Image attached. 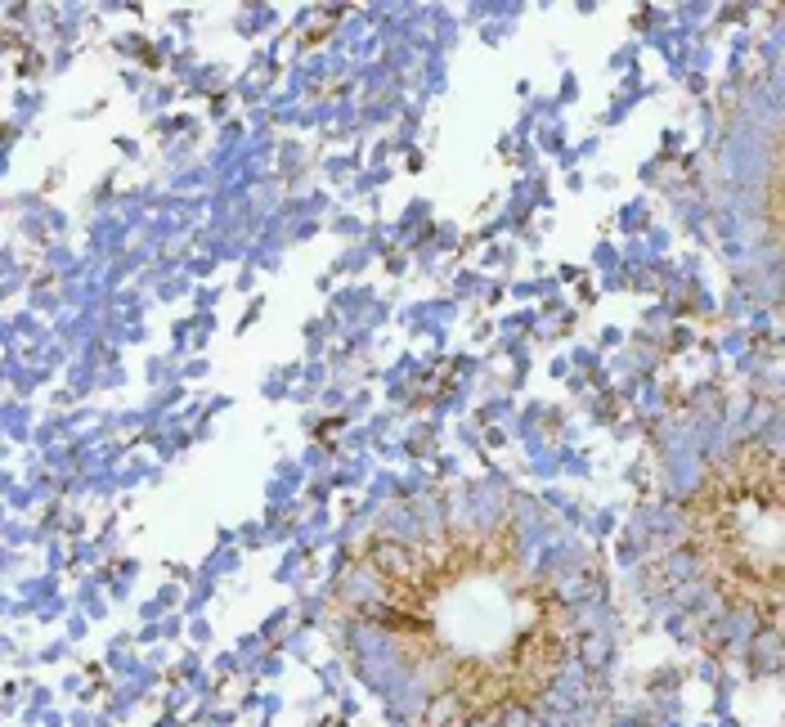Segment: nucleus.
Here are the masks:
<instances>
[{
	"instance_id": "2",
	"label": "nucleus",
	"mask_w": 785,
	"mask_h": 727,
	"mask_svg": "<svg viewBox=\"0 0 785 727\" xmlns=\"http://www.w3.org/2000/svg\"><path fill=\"white\" fill-rule=\"evenodd\" d=\"M683 526L719 602L785 638V449H727L687 498Z\"/></svg>"
},
{
	"instance_id": "1",
	"label": "nucleus",
	"mask_w": 785,
	"mask_h": 727,
	"mask_svg": "<svg viewBox=\"0 0 785 727\" xmlns=\"http://www.w3.org/2000/svg\"><path fill=\"white\" fill-rule=\"evenodd\" d=\"M346 629L391 661L422 727H507L575 661V615L512 521L440 517L368 530L342 579Z\"/></svg>"
},
{
	"instance_id": "3",
	"label": "nucleus",
	"mask_w": 785,
	"mask_h": 727,
	"mask_svg": "<svg viewBox=\"0 0 785 727\" xmlns=\"http://www.w3.org/2000/svg\"><path fill=\"white\" fill-rule=\"evenodd\" d=\"M763 225L776 251L785 257V126L776 131L768 149V167H763Z\"/></svg>"
}]
</instances>
